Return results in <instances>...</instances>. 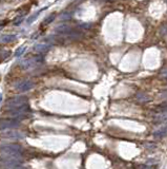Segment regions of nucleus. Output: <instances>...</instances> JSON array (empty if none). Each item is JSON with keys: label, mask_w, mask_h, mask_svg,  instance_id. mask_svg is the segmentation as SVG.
Wrapping results in <instances>:
<instances>
[{"label": "nucleus", "mask_w": 167, "mask_h": 169, "mask_svg": "<svg viewBox=\"0 0 167 169\" xmlns=\"http://www.w3.org/2000/svg\"><path fill=\"white\" fill-rule=\"evenodd\" d=\"M21 146L17 144H7L0 148V153L1 158H14V160L19 161L20 155H21Z\"/></svg>", "instance_id": "obj_1"}, {"label": "nucleus", "mask_w": 167, "mask_h": 169, "mask_svg": "<svg viewBox=\"0 0 167 169\" xmlns=\"http://www.w3.org/2000/svg\"><path fill=\"white\" fill-rule=\"evenodd\" d=\"M6 113L9 116H11V119H15L19 121L20 119H26L31 113V108L29 104L23 105L21 107H18V108L6 110Z\"/></svg>", "instance_id": "obj_2"}, {"label": "nucleus", "mask_w": 167, "mask_h": 169, "mask_svg": "<svg viewBox=\"0 0 167 169\" xmlns=\"http://www.w3.org/2000/svg\"><path fill=\"white\" fill-rule=\"evenodd\" d=\"M27 103H29V99H27L26 96H16L7 99L4 107H6V110H11L18 108V107H21L23 105H26Z\"/></svg>", "instance_id": "obj_3"}, {"label": "nucleus", "mask_w": 167, "mask_h": 169, "mask_svg": "<svg viewBox=\"0 0 167 169\" xmlns=\"http://www.w3.org/2000/svg\"><path fill=\"white\" fill-rule=\"evenodd\" d=\"M20 123L18 119H0V130L13 129V128H18Z\"/></svg>", "instance_id": "obj_4"}, {"label": "nucleus", "mask_w": 167, "mask_h": 169, "mask_svg": "<svg viewBox=\"0 0 167 169\" xmlns=\"http://www.w3.org/2000/svg\"><path fill=\"white\" fill-rule=\"evenodd\" d=\"M35 87V83L33 80H22V81H19L18 84H16L15 88L16 90L20 91V92H25V91H29L31 89H33Z\"/></svg>", "instance_id": "obj_5"}, {"label": "nucleus", "mask_w": 167, "mask_h": 169, "mask_svg": "<svg viewBox=\"0 0 167 169\" xmlns=\"http://www.w3.org/2000/svg\"><path fill=\"white\" fill-rule=\"evenodd\" d=\"M42 57L41 56H33V57L29 58V59H25L23 60L21 63V67L24 69H29V68H32V67H34L36 65H38V63H42Z\"/></svg>", "instance_id": "obj_6"}, {"label": "nucleus", "mask_w": 167, "mask_h": 169, "mask_svg": "<svg viewBox=\"0 0 167 169\" xmlns=\"http://www.w3.org/2000/svg\"><path fill=\"white\" fill-rule=\"evenodd\" d=\"M3 136L6 137H11V139H16V140H21L24 139L25 135L21 132H18V131H11V132H6L3 134Z\"/></svg>", "instance_id": "obj_7"}, {"label": "nucleus", "mask_w": 167, "mask_h": 169, "mask_svg": "<svg viewBox=\"0 0 167 169\" xmlns=\"http://www.w3.org/2000/svg\"><path fill=\"white\" fill-rule=\"evenodd\" d=\"M16 39V36L15 35H2L0 37V42L1 43H9V42H12Z\"/></svg>", "instance_id": "obj_8"}, {"label": "nucleus", "mask_w": 167, "mask_h": 169, "mask_svg": "<svg viewBox=\"0 0 167 169\" xmlns=\"http://www.w3.org/2000/svg\"><path fill=\"white\" fill-rule=\"evenodd\" d=\"M48 49H50V45H45V43H39V45L35 46V51H37L39 53L46 52Z\"/></svg>", "instance_id": "obj_9"}, {"label": "nucleus", "mask_w": 167, "mask_h": 169, "mask_svg": "<svg viewBox=\"0 0 167 169\" xmlns=\"http://www.w3.org/2000/svg\"><path fill=\"white\" fill-rule=\"evenodd\" d=\"M71 31V28H69L68 25H59V27L56 29V32L61 33V34H68Z\"/></svg>", "instance_id": "obj_10"}, {"label": "nucleus", "mask_w": 167, "mask_h": 169, "mask_svg": "<svg viewBox=\"0 0 167 169\" xmlns=\"http://www.w3.org/2000/svg\"><path fill=\"white\" fill-rule=\"evenodd\" d=\"M10 55H11V52H10V51L4 50V49H0V63L3 61L4 59H6Z\"/></svg>", "instance_id": "obj_11"}, {"label": "nucleus", "mask_w": 167, "mask_h": 169, "mask_svg": "<svg viewBox=\"0 0 167 169\" xmlns=\"http://www.w3.org/2000/svg\"><path fill=\"white\" fill-rule=\"evenodd\" d=\"M25 47H20V48H18L17 50H16V52H15V56H20V55H22L23 53H24V51H25Z\"/></svg>", "instance_id": "obj_12"}, {"label": "nucleus", "mask_w": 167, "mask_h": 169, "mask_svg": "<svg viewBox=\"0 0 167 169\" xmlns=\"http://www.w3.org/2000/svg\"><path fill=\"white\" fill-rule=\"evenodd\" d=\"M55 18H56V14H55V13H53V14H51L50 17H48V18L45 20L44 24H51V22L54 21V19H55Z\"/></svg>", "instance_id": "obj_13"}, {"label": "nucleus", "mask_w": 167, "mask_h": 169, "mask_svg": "<svg viewBox=\"0 0 167 169\" xmlns=\"http://www.w3.org/2000/svg\"><path fill=\"white\" fill-rule=\"evenodd\" d=\"M41 12H42V10H41V11H39V12H37V13H36V14H34L32 17H30V19H29V21H27V22H29V24H31V22H33V21H34V20L36 19V17H37L38 15H39Z\"/></svg>", "instance_id": "obj_14"}, {"label": "nucleus", "mask_w": 167, "mask_h": 169, "mask_svg": "<svg viewBox=\"0 0 167 169\" xmlns=\"http://www.w3.org/2000/svg\"><path fill=\"white\" fill-rule=\"evenodd\" d=\"M21 21H22V16H19L14 20V24H19Z\"/></svg>", "instance_id": "obj_15"}, {"label": "nucleus", "mask_w": 167, "mask_h": 169, "mask_svg": "<svg viewBox=\"0 0 167 169\" xmlns=\"http://www.w3.org/2000/svg\"><path fill=\"white\" fill-rule=\"evenodd\" d=\"M6 24H7V21H6V20H1V21H0V30L3 29Z\"/></svg>", "instance_id": "obj_16"}, {"label": "nucleus", "mask_w": 167, "mask_h": 169, "mask_svg": "<svg viewBox=\"0 0 167 169\" xmlns=\"http://www.w3.org/2000/svg\"><path fill=\"white\" fill-rule=\"evenodd\" d=\"M64 18H69V15H68V14L62 15V16H61V19H62V20H64Z\"/></svg>", "instance_id": "obj_17"}, {"label": "nucleus", "mask_w": 167, "mask_h": 169, "mask_svg": "<svg viewBox=\"0 0 167 169\" xmlns=\"http://www.w3.org/2000/svg\"><path fill=\"white\" fill-rule=\"evenodd\" d=\"M1 101H2V95L0 94V102H1Z\"/></svg>", "instance_id": "obj_18"}]
</instances>
